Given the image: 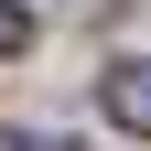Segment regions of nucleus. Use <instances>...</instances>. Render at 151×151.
<instances>
[{
	"label": "nucleus",
	"instance_id": "1",
	"mask_svg": "<svg viewBox=\"0 0 151 151\" xmlns=\"http://www.w3.org/2000/svg\"><path fill=\"white\" fill-rule=\"evenodd\" d=\"M97 97H108V119H119V129H151V54L108 65V86H97Z\"/></svg>",
	"mask_w": 151,
	"mask_h": 151
},
{
	"label": "nucleus",
	"instance_id": "2",
	"mask_svg": "<svg viewBox=\"0 0 151 151\" xmlns=\"http://www.w3.org/2000/svg\"><path fill=\"white\" fill-rule=\"evenodd\" d=\"M32 43V11H22V0H0V54H22Z\"/></svg>",
	"mask_w": 151,
	"mask_h": 151
},
{
	"label": "nucleus",
	"instance_id": "3",
	"mask_svg": "<svg viewBox=\"0 0 151 151\" xmlns=\"http://www.w3.org/2000/svg\"><path fill=\"white\" fill-rule=\"evenodd\" d=\"M0 151H65V140H0Z\"/></svg>",
	"mask_w": 151,
	"mask_h": 151
}]
</instances>
